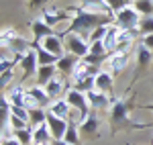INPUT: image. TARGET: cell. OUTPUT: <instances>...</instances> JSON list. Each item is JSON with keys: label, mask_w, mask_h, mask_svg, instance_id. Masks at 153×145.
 Here are the masks:
<instances>
[{"label": "cell", "mask_w": 153, "mask_h": 145, "mask_svg": "<svg viewBox=\"0 0 153 145\" xmlns=\"http://www.w3.org/2000/svg\"><path fill=\"white\" fill-rule=\"evenodd\" d=\"M19 65H21V70H23V80H29V78L37 76L39 59H37V51H35V49H29L23 57H21Z\"/></svg>", "instance_id": "52a82bcc"}, {"label": "cell", "mask_w": 153, "mask_h": 145, "mask_svg": "<svg viewBox=\"0 0 153 145\" xmlns=\"http://www.w3.org/2000/svg\"><path fill=\"white\" fill-rule=\"evenodd\" d=\"M2 145H21L16 137H2Z\"/></svg>", "instance_id": "74e56055"}, {"label": "cell", "mask_w": 153, "mask_h": 145, "mask_svg": "<svg viewBox=\"0 0 153 145\" xmlns=\"http://www.w3.org/2000/svg\"><path fill=\"white\" fill-rule=\"evenodd\" d=\"M57 74H59V70H57V65H55V63H51V65H39L37 76H35V78H37V84L45 88V86H47L49 82L57 76Z\"/></svg>", "instance_id": "ac0fdd59"}, {"label": "cell", "mask_w": 153, "mask_h": 145, "mask_svg": "<svg viewBox=\"0 0 153 145\" xmlns=\"http://www.w3.org/2000/svg\"><path fill=\"white\" fill-rule=\"evenodd\" d=\"M6 98L10 100L12 106H25L27 109V94H29V88H25L23 84H14L8 88V92H4Z\"/></svg>", "instance_id": "7c38bea8"}, {"label": "cell", "mask_w": 153, "mask_h": 145, "mask_svg": "<svg viewBox=\"0 0 153 145\" xmlns=\"http://www.w3.org/2000/svg\"><path fill=\"white\" fill-rule=\"evenodd\" d=\"M98 127H100V119H98V110H92L82 123H80V133L82 137H96L98 135Z\"/></svg>", "instance_id": "8fae6325"}, {"label": "cell", "mask_w": 153, "mask_h": 145, "mask_svg": "<svg viewBox=\"0 0 153 145\" xmlns=\"http://www.w3.org/2000/svg\"><path fill=\"white\" fill-rule=\"evenodd\" d=\"M37 51V59H39V65H51V63H57V55H53V53H49L45 47H35Z\"/></svg>", "instance_id": "484cf974"}, {"label": "cell", "mask_w": 153, "mask_h": 145, "mask_svg": "<svg viewBox=\"0 0 153 145\" xmlns=\"http://www.w3.org/2000/svg\"><path fill=\"white\" fill-rule=\"evenodd\" d=\"M59 35L63 37V43H65V51L84 59L88 53H90V41L82 35H76V33H68V31H61Z\"/></svg>", "instance_id": "5b68a950"}, {"label": "cell", "mask_w": 153, "mask_h": 145, "mask_svg": "<svg viewBox=\"0 0 153 145\" xmlns=\"http://www.w3.org/2000/svg\"><path fill=\"white\" fill-rule=\"evenodd\" d=\"M141 14L139 10L133 6V4H127L125 8H120L118 12H114V21L112 23L117 25L120 31H133V29H139V23H141Z\"/></svg>", "instance_id": "277c9868"}, {"label": "cell", "mask_w": 153, "mask_h": 145, "mask_svg": "<svg viewBox=\"0 0 153 145\" xmlns=\"http://www.w3.org/2000/svg\"><path fill=\"white\" fill-rule=\"evenodd\" d=\"M12 137H16L21 145H33V127H25V129H16L12 131Z\"/></svg>", "instance_id": "4316f807"}, {"label": "cell", "mask_w": 153, "mask_h": 145, "mask_svg": "<svg viewBox=\"0 0 153 145\" xmlns=\"http://www.w3.org/2000/svg\"><path fill=\"white\" fill-rule=\"evenodd\" d=\"M31 33H33V49L39 47L41 45V41L49 35H55V29L53 27H49L43 19H37L31 23Z\"/></svg>", "instance_id": "ba28073f"}, {"label": "cell", "mask_w": 153, "mask_h": 145, "mask_svg": "<svg viewBox=\"0 0 153 145\" xmlns=\"http://www.w3.org/2000/svg\"><path fill=\"white\" fill-rule=\"evenodd\" d=\"M133 6L139 10L141 16H153V0H137L133 2Z\"/></svg>", "instance_id": "83f0119b"}, {"label": "cell", "mask_w": 153, "mask_h": 145, "mask_svg": "<svg viewBox=\"0 0 153 145\" xmlns=\"http://www.w3.org/2000/svg\"><path fill=\"white\" fill-rule=\"evenodd\" d=\"M53 145H71V143H68V141H63V139H61V141H55Z\"/></svg>", "instance_id": "ab89813d"}, {"label": "cell", "mask_w": 153, "mask_h": 145, "mask_svg": "<svg viewBox=\"0 0 153 145\" xmlns=\"http://www.w3.org/2000/svg\"><path fill=\"white\" fill-rule=\"evenodd\" d=\"M141 109H145V110H151V112H153V104H143Z\"/></svg>", "instance_id": "f35d334b"}, {"label": "cell", "mask_w": 153, "mask_h": 145, "mask_svg": "<svg viewBox=\"0 0 153 145\" xmlns=\"http://www.w3.org/2000/svg\"><path fill=\"white\" fill-rule=\"evenodd\" d=\"M118 33H120V29H118L114 23L108 25V31H106V37H104V47L108 53H114L117 51V43H118Z\"/></svg>", "instance_id": "7402d4cb"}, {"label": "cell", "mask_w": 153, "mask_h": 145, "mask_svg": "<svg viewBox=\"0 0 153 145\" xmlns=\"http://www.w3.org/2000/svg\"><path fill=\"white\" fill-rule=\"evenodd\" d=\"M12 80H14V68H10V70H6V72H2V76H0V88L6 92V86L10 84Z\"/></svg>", "instance_id": "1f68e13d"}, {"label": "cell", "mask_w": 153, "mask_h": 145, "mask_svg": "<svg viewBox=\"0 0 153 145\" xmlns=\"http://www.w3.org/2000/svg\"><path fill=\"white\" fill-rule=\"evenodd\" d=\"M96 90L104 92L108 96H114V76H112V72L100 70V74L96 76Z\"/></svg>", "instance_id": "4fadbf2b"}, {"label": "cell", "mask_w": 153, "mask_h": 145, "mask_svg": "<svg viewBox=\"0 0 153 145\" xmlns=\"http://www.w3.org/2000/svg\"><path fill=\"white\" fill-rule=\"evenodd\" d=\"M41 19H43L49 27H53V29H55L59 23H63V21H71V14H68L65 10H49V8H43Z\"/></svg>", "instance_id": "2e32d148"}, {"label": "cell", "mask_w": 153, "mask_h": 145, "mask_svg": "<svg viewBox=\"0 0 153 145\" xmlns=\"http://www.w3.org/2000/svg\"><path fill=\"white\" fill-rule=\"evenodd\" d=\"M141 43L147 49H151V51H153V33H151V35H143L141 37Z\"/></svg>", "instance_id": "d590c367"}, {"label": "cell", "mask_w": 153, "mask_h": 145, "mask_svg": "<svg viewBox=\"0 0 153 145\" xmlns=\"http://www.w3.org/2000/svg\"><path fill=\"white\" fill-rule=\"evenodd\" d=\"M104 2L108 4V8H110L112 12H118L120 8H125L127 4H131L129 0H104Z\"/></svg>", "instance_id": "836d02e7"}, {"label": "cell", "mask_w": 153, "mask_h": 145, "mask_svg": "<svg viewBox=\"0 0 153 145\" xmlns=\"http://www.w3.org/2000/svg\"><path fill=\"white\" fill-rule=\"evenodd\" d=\"M10 127L12 131H16V129H25V127H29V123H25L23 119H19V117H14V115H10Z\"/></svg>", "instance_id": "e575fe53"}, {"label": "cell", "mask_w": 153, "mask_h": 145, "mask_svg": "<svg viewBox=\"0 0 153 145\" xmlns=\"http://www.w3.org/2000/svg\"><path fill=\"white\" fill-rule=\"evenodd\" d=\"M108 72H112V76H118V74L125 72V68H127V63H129V53H110V57H108Z\"/></svg>", "instance_id": "5bb4252c"}, {"label": "cell", "mask_w": 153, "mask_h": 145, "mask_svg": "<svg viewBox=\"0 0 153 145\" xmlns=\"http://www.w3.org/2000/svg\"><path fill=\"white\" fill-rule=\"evenodd\" d=\"M63 141H68L71 145H82V133H80V125H76V123H70V127H68V131H65V137H63Z\"/></svg>", "instance_id": "cb8c5ba5"}, {"label": "cell", "mask_w": 153, "mask_h": 145, "mask_svg": "<svg viewBox=\"0 0 153 145\" xmlns=\"http://www.w3.org/2000/svg\"><path fill=\"white\" fill-rule=\"evenodd\" d=\"M29 117H31V127H39V125L47 123V109L35 106V109L29 110Z\"/></svg>", "instance_id": "d4e9b609"}, {"label": "cell", "mask_w": 153, "mask_h": 145, "mask_svg": "<svg viewBox=\"0 0 153 145\" xmlns=\"http://www.w3.org/2000/svg\"><path fill=\"white\" fill-rule=\"evenodd\" d=\"M74 12H76V14L71 16L70 27H68L65 31H68V33H76V35H82V37H86V39H90V35H92V31H94L96 27L108 25V23L114 21V19L108 16V14H92V12L82 10L80 6H76Z\"/></svg>", "instance_id": "6da1fadb"}, {"label": "cell", "mask_w": 153, "mask_h": 145, "mask_svg": "<svg viewBox=\"0 0 153 145\" xmlns=\"http://www.w3.org/2000/svg\"><path fill=\"white\" fill-rule=\"evenodd\" d=\"M137 35H141L139 29H133V31H120V33H118V43H117V51H118V53H127L129 47L135 43Z\"/></svg>", "instance_id": "e0dca14e"}, {"label": "cell", "mask_w": 153, "mask_h": 145, "mask_svg": "<svg viewBox=\"0 0 153 145\" xmlns=\"http://www.w3.org/2000/svg\"><path fill=\"white\" fill-rule=\"evenodd\" d=\"M47 2L49 0H29V6H31V8H43Z\"/></svg>", "instance_id": "8d00e7d4"}, {"label": "cell", "mask_w": 153, "mask_h": 145, "mask_svg": "<svg viewBox=\"0 0 153 145\" xmlns=\"http://www.w3.org/2000/svg\"><path fill=\"white\" fill-rule=\"evenodd\" d=\"M110 25V23H108ZM108 25H100V27H96L94 31H92V35H90V43H94V41H104L106 37V31H108Z\"/></svg>", "instance_id": "4dcf8cb0"}, {"label": "cell", "mask_w": 153, "mask_h": 145, "mask_svg": "<svg viewBox=\"0 0 153 145\" xmlns=\"http://www.w3.org/2000/svg\"><path fill=\"white\" fill-rule=\"evenodd\" d=\"M47 125H49V129H51L53 139H55V141H61V139L65 137V131H68V127H70V121H65V119H61V117H55L53 112L47 110Z\"/></svg>", "instance_id": "9c48e42d"}, {"label": "cell", "mask_w": 153, "mask_h": 145, "mask_svg": "<svg viewBox=\"0 0 153 145\" xmlns=\"http://www.w3.org/2000/svg\"><path fill=\"white\" fill-rule=\"evenodd\" d=\"M65 100L70 102L71 109H78L80 112L84 115V119L92 112V109H90V102H88V96H86V92H82V90H78V88H74L71 86L70 90H68V94H65Z\"/></svg>", "instance_id": "8992f818"}, {"label": "cell", "mask_w": 153, "mask_h": 145, "mask_svg": "<svg viewBox=\"0 0 153 145\" xmlns=\"http://www.w3.org/2000/svg\"><path fill=\"white\" fill-rule=\"evenodd\" d=\"M29 94L35 98V102H37V106H41V109H49L51 106V98H49V94H47V90L43 88V86H39V84H35V86H31L29 88Z\"/></svg>", "instance_id": "ffe728a7"}, {"label": "cell", "mask_w": 153, "mask_h": 145, "mask_svg": "<svg viewBox=\"0 0 153 145\" xmlns=\"http://www.w3.org/2000/svg\"><path fill=\"white\" fill-rule=\"evenodd\" d=\"M53 143H55V139L51 135V129H49L47 123L33 127V145H53Z\"/></svg>", "instance_id": "9a60e30c"}, {"label": "cell", "mask_w": 153, "mask_h": 145, "mask_svg": "<svg viewBox=\"0 0 153 145\" xmlns=\"http://www.w3.org/2000/svg\"><path fill=\"white\" fill-rule=\"evenodd\" d=\"M78 59H80V57H76V55H71V53H65L63 57H59L57 63H55V65H57V70H59V74L71 80V74H74V68H76Z\"/></svg>", "instance_id": "d6986e66"}, {"label": "cell", "mask_w": 153, "mask_h": 145, "mask_svg": "<svg viewBox=\"0 0 153 145\" xmlns=\"http://www.w3.org/2000/svg\"><path fill=\"white\" fill-rule=\"evenodd\" d=\"M129 2H131V4H133V2H137V0H129Z\"/></svg>", "instance_id": "60d3db41"}, {"label": "cell", "mask_w": 153, "mask_h": 145, "mask_svg": "<svg viewBox=\"0 0 153 145\" xmlns=\"http://www.w3.org/2000/svg\"><path fill=\"white\" fill-rule=\"evenodd\" d=\"M74 88H78V90H82V92H90V90H96V76H88V78H84L80 82H76Z\"/></svg>", "instance_id": "f1b7e54d"}, {"label": "cell", "mask_w": 153, "mask_h": 145, "mask_svg": "<svg viewBox=\"0 0 153 145\" xmlns=\"http://www.w3.org/2000/svg\"><path fill=\"white\" fill-rule=\"evenodd\" d=\"M49 112H53L55 117H61V119H65L68 121V117H70V112H71V106H70V102L65 100V96L63 98H57V100H53L51 102V106H49Z\"/></svg>", "instance_id": "44dd1931"}, {"label": "cell", "mask_w": 153, "mask_h": 145, "mask_svg": "<svg viewBox=\"0 0 153 145\" xmlns=\"http://www.w3.org/2000/svg\"><path fill=\"white\" fill-rule=\"evenodd\" d=\"M90 53H94V55H110V53L106 51V47H104L102 41H94V43H90Z\"/></svg>", "instance_id": "d6a6232c"}, {"label": "cell", "mask_w": 153, "mask_h": 145, "mask_svg": "<svg viewBox=\"0 0 153 145\" xmlns=\"http://www.w3.org/2000/svg\"><path fill=\"white\" fill-rule=\"evenodd\" d=\"M0 39H2V51H6V49L14 51V57L19 61H21V57H23L29 49H33V41H27L25 37H21L14 29H10V27H4V29H2Z\"/></svg>", "instance_id": "3957f363"}, {"label": "cell", "mask_w": 153, "mask_h": 145, "mask_svg": "<svg viewBox=\"0 0 153 145\" xmlns=\"http://www.w3.org/2000/svg\"><path fill=\"white\" fill-rule=\"evenodd\" d=\"M151 59H153V51L147 49L143 43H139V47H137V72L147 70L149 63H151Z\"/></svg>", "instance_id": "603a6c76"}, {"label": "cell", "mask_w": 153, "mask_h": 145, "mask_svg": "<svg viewBox=\"0 0 153 145\" xmlns=\"http://www.w3.org/2000/svg\"><path fill=\"white\" fill-rule=\"evenodd\" d=\"M41 47H45L49 53H53V55H57V57H63L68 51H65V43H63V37L55 33V35H49L45 37L43 41H41Z\"/></svg>", "instance_id": "30bf717a"}, {"label": "cell", "mask_w": 153, "mask_h": 145, "mask_svg": "<svg viewBox=\"0 0 153 145\" xmlns=\"http://www.w3.org/2000/svg\"><path fill=\"white\" fill-rule=\"evenodd\" d=\"M139 33L143 35H151L153 33V16H143L139 23Z\"/></svg>", "instance_id": "f546056e"}, {"label": "cell", "mask_w": 153, "mask_h": 145, "mask_svg": "<svg viewBox=\"0 0 153 145\" xmlns=\"http://www.w3.org/2000/svg\"><path fill=\"white\" fill-rule=\"evenodd\" d=\"M110 127H112V133H117L120 129H129V127L145 129L149 125L147 123H137L131 119V100H117L110 109Z\"/></svg>", "instance_id": "7a4b0ae2"}]
</instances>
